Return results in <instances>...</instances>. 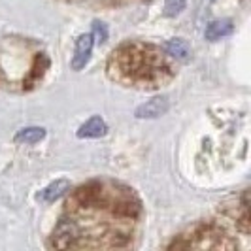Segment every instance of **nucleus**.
I'll return each mask as SVG.
<instances>
[{"label":"nucleus","mask_w":251,"mask_h":251,"mask_svg":"<svg viewBox=\"0 0 251 251\" xmlns=\"http://www.w3.org/2000/svg\"><path fill=\"white\" fill-rule=\"evenodd\" d=\"M142 219V204L132 189L117 181H91L68 199L53 230L59 250L130 248Z\"/></svg>","instance_id":"1"},{"label":"nucleus","mask_w":251,"mask_h":251,"mask_svg":"<svg viewBox=\"0 0 251 251\" xmlns=\"http://www.w3.org/2000/svg\"><path fill=\"white\" fill-rule=\"evenodd\" d=\"M108 75L126 87L157 89L174 77V68L159 48L144 42H126L113 50Z\"/></svg>","instance_id":"2"},{"label":"nucleus","mask_w":251,"mask_h":251,"mask_svg":"<svg viewBox=\"0 0 251 251\" xmlns=\"http://www.w3.org/2000/svg\"><path fill=\"white\" fill-rule=\"evenodd\" d=\"M50 61L36 44L28 40H6L0 48V83L6 87L25 89L34 87L44 77Z\"/></svg>","instance_id":"3"},{"label":"nucleus","mask_w":251,"mask_h":251,"mask_svg":"<svg viewBox=\"0 0 251 251\" xmlns=\"http://www.w3.org/2000/svg\"><path fill=\"white\" fill-rule=\"evenodd\" d=\"M238 244L225 234V230L212 221H204L193 226L187 234H181L168 248L170 250H234Z\"/></svg>","instance_id":"4"},{"label":"nucleus","mask_w":251,"mask_h":251,"mask_svg":"<svg viewBox=\"0 0 251 251\" xmlns=\"http://www.w3.org/2000/svg\"><path fill=\"white\" fill-rule=\"evenodd\" d=\"M170 108V102L166 97H157V99H151L146 104H142L138 110H136V117L138 119H157L164 113L168 112Z\"/></svg>","instance_id":"5"},{"label":"nucleus","mask_w":251,"mask_h":251,"mask_svg":"<svg viewBox=\"0 0 251 251\" xmlns=\"http://www.w3.org/2000/svg\"><path fill=\"white\" fill-rule=\"evenodd\" d=\"M93 44H95V40L91 34H81L77 38L74 57H72V68L74 70L85 68V64L89 63V57H91V51H93Z\"/></svg>","instance_id":"6"},{"label":"nucleus","mask_w":251,"mask_h":251,"mask_svg":"<svg viewBox=\"0 0 251 251\" xmlns=\"http://www.w3.org/2000/svg\"><path fill=\"white\" fill-rule=\"evenodd\" d=\"M106 130H108V126L104 123V119L99 117V115H95V117H91L87 123H83V125L79 126V130H77V136L79 138H100L106 134Z\"/></svg>","instance_id":"7"},{"label":"nucleus","mask_w":251,"mask_h":251,"mask_svg":"<svg viewBox=\"0 0 251 251\" xmlns=\"http://www.w3.org/2000/svg\"><path fill=\"white\" fill-rule=\"evenodd\" d=\"M66 191H70V181L68 179H57L42 191L40 199L44 202H55L57 199H61Z\"/></svg>","instance_id":"8"},{"label":"nucleus","mask_w":251,"mask_h":251,"mask_svg":"<svg viewBox=\"0 0 251 251\" xmlns=\"http://www.w3.org/2000/svg\"><path fill=\"white\" fill-rule=\"evenodd\" d=\"M232 28H234V25H232V21H230V19L214 21V23H210L208 28H206V38H208V40H212V42H215V40H219V38L228 36V34L232 32Z\"/></svg>","instance_id":"9"},{"label":"nucleus","mask_w":251,"mask_h":251,"mask_svg":"<svg viewBox=\"0 0 251 251\" xmlns=\"http://www.w3.org/2000/svg\"><path fill=\"white\" fill-rule=\"evenodd\" d=\"M163 50L166 55L174 57V59H179V61H185L189 57V46L187 42L183 40H170L163 46Z\"/></svg>","instance_id":"10"},{"label":"nucleus","mask_w":251,"mask_h":251,"mask_svg":"<svg viewBox=\"0 0 251 251\" xmlns=\"http://www.w3.org/2000/svg\"><path fill=\"white\" fill-rule=\"evenodd\" d=\"M46 136V130L42 126H28V128H23L15 134V142L19 144H36L40 140H44Z\"/></svg>","instance_id":"11"},{"label":"nucleus","mask_w":251,"mask_h":251,"mask_svg":"<svg viewBox=\"0 0 251 251\" xmlns=\"http://www.w3.org/2000/svg\"><path fill=\"white\" fill-rule=\"evenodd\" d=\"M185 2H187V0H166V2H164V15H168V17L177 15V13L183 10Z\"/></svg>","instance_id":"12"},{"label":"nucleus","mask_w":251,"mask_h":251,"mask_svg":"<svg viewBox=\"0 0 251 251\" xmlns=\"http://www.w3.org/2000/svg\"><path fill=\"white\" fill-rule=\"evenodd\" d=\"M91 36H93L95 42H99V44L106 42V40H108V28H106V25L100 23V21H95V23H93V32H91Z\"/></svg>","instance_id":"13"}]
</instances>
